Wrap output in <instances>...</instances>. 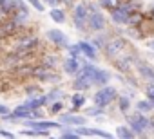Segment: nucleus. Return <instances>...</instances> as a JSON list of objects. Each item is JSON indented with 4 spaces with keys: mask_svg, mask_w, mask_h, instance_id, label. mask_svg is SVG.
Masks as SVG:
<instances>
[{
    "mask_svg": "<svg viewBox=\"0 0 154 139\" xmlns=\"http://www.w3.org/2000/svg\"><path fill=\"white\" fill-rule=\"evenodd\" d=\"M116 137H122V139H132L134 137V132L129 128V126H118L116 132H114Z\"/></svg>",
    "mask_w": 154,
    "mask_h": 139,
    "instance_id": "obj_22",
    "label": "nucleus"
},
{
    "mask_svg": "<svg viewBox=\"0 0 154 139\" xmlns=\"http://www.w3.org/2000/svg\"><path fill=\"white\" fill-rule=\"evenodd\" d=\"M127 24L132 27V29H138L141 24H143V15L136 9V11H132L131 15H129V20H127Z\"/></svg>",
    "mask_w": 154,
    "mask_h": 139,
    "instance_id": "obj_17",
    "label": "nucleus"
},
{
    "mask_svg": "<svg viewBox=\"0 0 154 139\" xmlns=\"http://www.w3.org/2000/svg\"><path fill=\"white\" fill-rule=\"evenodd\" d=\"M89 87H93V80H91L89 76H85V74H82V72L76 74L74 83H72V89H74V90L84 92V90H87Z\"/></svg>",
    "mask_w": 154,
    "mask_h": 139,
    "instance_id": "obj_9",
    "label": "nucleus"
},
{
    "mask_svg": "<svg viewBox=\"0 0 154 139\" xmlns=\"http://www.w3.org/2000/svg\"><path fill=\"white\" fill-rule=\"evenodd\" d=\"M98 4L103 7V9H114L122 4V0H98Z\"/></svg>",
    "mask_w": 154,
    "mask_h": 139,
    "instance_id": "obj_26",
    "label": "nucleus"
},
{
    "mask_svg": "<svg viewBox=\"0 0 154 139\" xmlns=\"http://www.w3.org/2000/svg\"><path fill=\"white\" fill-rule=\"evenodd\" d=\"M125 47V40L123 38H112V40H109L107 43H105V54L109 56V58H114V56H118V52H122V49Z\"/></svg>",
    "mask_w": 154,
    "mask_h": 139,
    "instance_id": "obj_7",
    "label": "nucleus"
},
{
    "mask_svg": "<svg viewBox=\"0 0 154 139\" xmlns=\"http://www.w3.org/2000/svg\"><path fill=\"white\" fill-rule=\"evenodd\" d=\"M67 51H69V56H71V58H76V60H78V58L82 56V51H80V45H78V43L67 45Z\"/></svg>",
    "mask_w": 154,
    "mask_h": 139,
    "instance_id": "obj_28",
    "label": "nucleus"
},
{
    "mask_svg": "<svg viewBox=\"0 0 154 139\" xmlns=\"http://www.w3.org/2000/svg\"><path fill=\"white\" fill-rule=\"evenodd\" d=\"M27 126L36 130H49V128H60V121H40V119H24Z\"/></svg>",
    "mask_w": 154,
    "mask_h": 139,
    "instance_id": "obj_8",
    "label": "nucleus"
},
{
    "mask_svg": "<svg viewBox=\"0 0 154 139\" xmlns=\"http://www.w3.org/2000/svg\"><path fill=\"white\" fill-rule=\"evenodd\" d=\"M42 117V114H40V110L38 108H27L26 105H20V107H17L11 114L8 112V114H4L2 116V119L4 121H18V119H40Z\"/></svg>",
    "mask_w": 154,
    "mask_h": 139,
    "instance_id": "obj_1",
    "label": "nucleus"
},
{
    "mask_svg": "<svg viewBox=\"0 0 154 139\" xmlns=\"http://www.w3.org/2000/svg\"><path fill=\"white\" fill-rule=\"evenodd\" d=\"M9 112V108L6 107V105H0V116H4V114H8Z\"/></svg>",
    "mask_w": 154,
    "mask_h": 139,
    "instance_id": "obj_38",
    "label": "nucleus"
},
{
    "mask_svg": "<svg viewBox=\"0 0 154 139\" xmlns=\"http://www.w3.org/2000/svg\"><path fill=\"white\" fill-rule=\"evenodd\" d=\"M149 128H152V130H154V121H149Z\"/></svg>",
    "mask_w": 154,
    "mask_h": 139,
    "instance_id": "obj_39",
    "label": "nucleus"
},
{
    "mask_svg": "<svg viewBox=\"0 0 154 139\" xmlns=\"http://www.w3.org/2000/svg\"><path fill=\"white\" fill-rule=\"evenodd\" d=\"M87 16H89V9H87L85 2H80L72 7V24L78 31L87 29Z\"/></svg>",
    "mask_w": 154,
    "mask_h": 139,
    "instance_id": "obj_3",
    "label": "nucleus"
},
{
    "mask_svg": "<svg viewBox=\"0 0 154 139\" xmlns=\"http://www.w3.org/2000/svg\"><path fill=\"white\" fill-rule=\"evenodd\" d=\"M49 16L53 18V22H56V24H63L65 22V11L63 9H60L58 6L56 7H53L51 11H49Z\"/></svg>",
    "mask_w": 154,
    "mask_h": 139,
    "instance_id": "obj_19",
    "label": "nucleus"
},
{
    "mask_svg": "<svg viewBox=\"0 0 154 139\" xmlns=\"http://www.w3.org/2000/svg\"><path fill=\"white\" fill-rule=\"evenodd\" d=\"M45 38H47L53 45H56V47H60V49H65V47L69 45V38H67L60 29H49V31H45Z\"/></svg>",
    "mask_w": 154,
    "mask_h": 139,
    "instance_id": "obj_5",
    "label": "nucleus"
},
{
    "mask_svg": "<svg viewBox=\"0 0 154 139\" xmlns=\"http://www.w3.org/2000/svg\"><path fill=\"white\" fill-rule=\"evenodd\" d=\"M60 98H63V92H62L60 89H53V90L47 94V99H49V101H58Z\"/></svg>",
    "mask_w": 154,
    "mask_h": 139,
    "instance_id": "obj_29",
    "label": "nucleus"
},
{
    "mask_svg": "<svg viewBox=\"0 0 154 139\" xmlns=\"http://www.w3.org/2000/svg\"><path fill=\"white\" fill-rule=\"evenodd\" d=\"M45 103H49V99H47V94L45 96H36V98H29L24 105L27 107V108H40V107H44Z\"/></svg>",
    "mask_w": 154,
    "mask_h": 139,
    "instance_id": "obj_15",
    "label": "nucleus"
},
{
    "mask_svg": "<svg viewBox=\"0 0 154 139\" xmlns=\"http://www.w3.org/2000/svg\"><path fill=\"white\" fill-rule=\"evenodd\" d=\"M116 89L114 87H109V85H103L96 94H94V105H98V107H107L109 103H112L114 99H116Z\"/></svg>",
    "mask_w": 154,
    "mask_h": 139,
    "instance_id": "obj_4",
    "label": "nucleus"
},
{
    "mask_svg": "<svg viewBox=\"0 0 154 139\" xmlns=\"http://www.w3.org/2000/svg\"><path fill=\"white\" fill-rule=\"evenodd\" d=\"M60 123L71 125V126H78V125H85V117L84 116H76V114H63V116H60Z\"/></svg>",
    "mask_w": 154,
    "mask_h": 139,
    "instance_id": "obj_10",
    "label": "nucleus"
},
{
    "mask_svg": "<svg viewBox=\"0 0 154 139\" xmlns=\"http://www.w3.org/2000/svg\"><path fill=\"white\" fill-rule=\"evenodd\" d=\"M0 27H2V36H11V34L17 33V29H18V22H17L15 18H11V20H8L6 24H2Z\"/></svg>",
    "mask_w": 154,
    "mask_h": 139,
    "instance_id": "obj_16",
    "label": "nucleus"
},
{
    "mask_svg": "<svg viewBox=\"0 0 154 139\" xmlns=\"http://www.w3.org/2000/svg\"><path fill=\"white\" fill-rule=\"evenodd\" d=\"M60 137H65V139H78V137H80V134L76 132L74 128H65V130H62Z\"/></svg>",
    "mask_w": 154,
    "mask_h": 139,
    "instance_id": "obj_27",
    "label": "nucleus"
},
{
    "mask_svg": "<svg viewBox=\"0 0 154 139\" xmlns=\"http://www.w3.org/2000/svg\"><path fill=\"white\" fill-rule=\"evenodd\" d=\"M136 110H140L141 114H149V112L152 110V103H150V99H149V101H145V99L138 101V103H136Z\"/></svg>",
    "mask_w": 154,
    "mask_h": 139,
    "instance_id": "obj_25",
    "label": "nucleus"
},
{
    "mask_svg": "<svg viewBox=\"0 0 154 139\" xmlns=\"http://www.w3.org/2000/svg\"><path fill=\"white\" fill-rule=\"evenodd\" d=\"M15 11V0H0V13L11 15Z\"/></svg>",
    "mask_w": 154,
    "mask_h": 139,
    "instance_id": "obj_20",
    "label": "nucleus"
},
{
    "mask_svg": "<svg viewBox=\"0 0 154 139\" xmlns=\"http://www.w3.org/2000/svg\"><path fill=\"white\" fill-rule=\"evenodd\" d=\"M150 47H152V49H154V40H152V42H150Z\"/></svg>",
    "mask_w": 154,
    "mask_h": 139,
    "instance_id": "obj_40",
    "label": "nucleus"
},
{
    "mask_svg": "<svg viewBox=\"0 0 154 139\" xmlns=\"http://www.w3.org/2000/svg\"><path fill=\"white\" fill-rule=\"evenodd\" d=\"M87 25L93 29V31H103L105 29V16L98 11V9H91L89 16H87Z\"/></svg>",
    "mask_w": 154,
    "mask_h": 139,
    "instance_id": "obj_6",
    "label": "nucleus"
},
{
    "mask_svg": "<svg viewBox=\"0 0 154 139\" xmlns=\"http://www.w3.org/2000/svg\"><path fill=\"white\" fill-rule=\"evenodd\" d=\"M78 45H80L82 54L87 56L89 60H96V58H98V51H96V47L93 45V42H80Z\"/></svg>",
    "mask_w": 154,
    "mask_h": 139,
    "instance_id": "obj_14",
    "label": "nucleus"
},
{
    "mask_svg": "<svg viewBox=\"0 0 154 139\" xmlns=\"http://www.w3.org/2000/svg\"><path fill=\"white\" fill-rule=\"evenodd\" d=\"M87 116H91V117H98L100 114H103V107H98V105H94V107H91V108H87V112H85Z\"/></svg>",
    "mask_w": 154,
    "mask_h": 139,
    "instance_id": "obj_30",
    "label": "nucleus"
},
{
    "mask_svg": "<svg viewBox=\"0 0 154 139\" xmlns=\"http://www.w3.org/2000/svg\"><path fill=\"white\" fill-rule=\"evenodd\" d=\"M147 98H149L150 101H154V83L147 87Z\"/></svg>",
    "mask_w": 154,
    "mask_h": 139,
    "instance_id": "obj_35",
    "label": "nucleus"
},
{
    "mask_svg": "<svg viewBox=\"0 0 154 139\" xmlns=\"http://www.w3.org/2000/svg\"><path fill=\"white\" fill-rule=\"evenodd\" d=\"M114 63H116V67H118V71L129 72V67H131L132 60H131V56H118V60H116Z\"/></svg>",
    "mask_w": 154,
    "mask_h": 139,
    "instance_id": "obj_18",
    "label": "nucleus"
},
{
    "mask_svg": "<svg viewBox=\"0 0 154 139\" xmlns=\"http://www.w3.org/2000/svg\"><path fill=\"white\" fill-rule=\"evenodd\" d=\"M91 135H96V137H105V139L114 137L112 134H109V132H105V130H100V128H91Z\"/></svg>",
    "mask_w": 154,
    "mask_h": 139,
    "instance_id": "obj_31",
    "label": "nucleus"
},
{
    "mask_svg": "<svg viewBox=\"0 0 154 139\" xmlns=\"http://www.w3.org/2000/svg\"><path fill=\"white\" fill-rule=\"evenodd\" d=\"M80 63H78V60L76 58H67L65 61H63V71H65V74H71V76H76L80 72Z\"/></svg>",
    "mask_w": 154,
    "mask_h": 139,
    "instance_id": "obj_13",
    "label": "nucleus"
},
{
    "mask_svg": "<svg viewBox=\"0 0 154 139\" xmlns=\"http://www.w3.org/2000/svg\"><path fill=\"white\" fill-rule=\"evenodd\" d=\"M125 117H127V121H129V128L134 132V135H145L147 134V130H149V121L150 119H147L140 110L136 112V114H125Z\"/></svg>",
    "mask_w": 154,
    "mask_h": 139,
    "instance_id": "obj_2",
    "label": "nucleus"
},
{
    "mask_svg": "<svg viewBox=\"0 0 154 139\" xmlns=\"http://www.w3.org/2000/svg\"><path fill=\"white\" fill-rule=\"evenodd\" d=\"M62 2H69V0H45V4L51 6V7H56V6L62 4Z\"/></svg>",
    "mask_w": 154,
    "mask_h": 139,
    "instance_id": "obj_34",
    "label": "nucleus"
},
{
    "mask_svg": "<svg viewBox=\"0 0 154 139\" xmlns=\"http://www.w3.org/2000/svg\"><path fill=\"white\" fill-rule=\"evenodd\" d=\"M58 110H62V101L58 99V101H54L53 103V107H51V112H58Z\"/></svg>",
    "mask_w": 154,
    "mask_h": 139,
    "instance_id": "obj_36",
    "label": "nucleus"
},
{
    "mask_svg": "<svg viewBox=\"0 0 154 139\" xmlns=\"http://www.w3.org/2000/svg\"><path fill=\"white\" fill-rule=\"evenodd\" d=\"M150 103H152V110H154V101H150Z\"/></svg>",
    "mask_w": 154,
    "mask_h": 139,
    "instance_id": "obj_41",
    "label": "nucleus"
},
{
    "mask_svg": "<svg viewBox=\"0 0 154 139\" xmlns=\"http://www.w3.org/2000/svg\"><path fill=\"white\" fill-rule=\"evenodd\" d=\"M84 103H85V96H84L82 92H78V94H74V96L71 98V105H72V108H74V110H78V108H82V107H84Z\"/></svg>",
    "mask_w": 154,
    "mask_h": 139,
    "instance_id": "obj_23",
    "label": "nucleus"
},
{
    "mask_svg": "<svg viewBox=\"0 0 154 139\" xmlns=\"http://www.w3.org/2000/svg\"><path fill=\"white\" fill-rule=\"evenodd\" d=\"M27 2H29V4H31L35 9H36V11H40V13L44 11V4L40 2V0H27Z\"/></svg>",
    "mask_w": 154,
    "mask_h": 139,
    "instance_id": "obj_32",
    "label": "nucleus"
},
{
    "mask_svg": "<svg viewBox=\"0 0 154 139\" xmlns=\"http://www.w3.org/2000/svg\"><path fill=\"white\" fill-rule=\"evenodd\" d=\"M138 71H140V74H141V76H145L147 80L154 81V71H152V69H150L149 65H145V63L138 61Z\"/></svg>",
    "mask_w": 154,
    "mask_h": 139,
    "instance_id": "obj_21",
    "label": "nucleus"
},
{
    "mask_svg": "<svg viewBox=\"0 0 154 139\" xmlns=\"http://www.w3.org/2000/svg\"><path fill=\"white\" fill-rule=\"evenodd\" d=\"M0 137H15V134H11V132H8V130H0Z\"/></svg>",
    "mask_w": 154,
    "mask_h": 139,
    "instance_id": "obj_37",
    "label": "nucleus"
},
{
    "mask_svg": "<svg viewBox=\"0 0 154 139\" xmlns=\"http://www.w3.org/2000/svg\"><path fill=\"white\" fill-rule=\"evenodd\" d=\"M54 63H56L54 56H53V54H47V56H45V65H47V67L51 69V67H54Z\"/></svg>",
    "mask_w": 154,
    "mask_h": 139,
    "instance_id": "obj_33",
    "label": "nucleus"
},
{
    "mask_svg": "<svg viewBox=\"0 0 154 139\" xmlns=\"http://www.w3.org/2000/svg\"><path fill=\"white\" fill-rule=\"evenodd\" d=\"M111 80V72L105 71V69H96L94 71V76H93V85H107Z\"/></svg>",
    "mask_w": 154,
    "mask_h": 139,
    "instance_id": "obj_11",
    "label": "nucleus"
},
{
    "mask_svg": "<svg viewBox=\"0 0 154 139\" xmlns=\"http://www.w3.org/2000/svg\"><path fill=\"white\" fill-rule=\"evenodd\" d=\"M38 43H40V42H38L36 36H26V38H22V40H18V43H17L15 47H17L18 51H29V49H35Z\"/></svg>",
    "mask_w": 154,
    "mask_h": 139,
    "instance_id": "obj_12",
    "label": "nucleus"
},
{
    "mask_svg": "<svg viewBox=\"0 0 154 139\" xmlns=\"http://www.w3.org/2000/svg\"><path fill=\"white\" fill-rule=\"evenodd\" d=\"M118 107H120L122 114H127L129 108H131V99H129L127 96H120V98H118Z\"/></svg>",
    "mask_w": 154,
    "mask_h": 139,
    "instance_id": "obj_24",
    "label": "nucleus"
}]
</instances>
